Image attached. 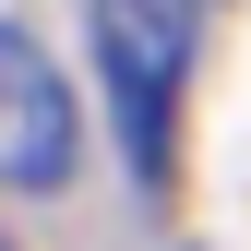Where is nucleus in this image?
I'll use <instances>...</instances> for the list:
<instances>
[{
	"mask_svg": "<svg viewBox=\"0 0 251 251\" xmlns=\"http://www.w3.org/2000/svg\"><path fill=\"white\" fill-rule=\"evenodd\" d=\"M0 251H12V239H0Z\"/></svg>",
	"mask_w": 251,
	"mask_h": 251,
	"instance_id": "nucleus-3",
	"label": "nucleus"
},
{
	"mask_svg": "<svg viewBox=\"0 0 251 251\" xmlns=\"http://www.w3.org/2000/svg\"><path fill=\"white\" fill-rule=\"evenodd\" d=\"M84 24H96V84H108L120 155L155 192L168 179V132H179V84L203 60V0H84Z\"/></svg>",
	"mask_w": 251,
	"mask_h": 251,
	"instance_id": "nucleus-1",
	"label": "nucleus"
},
{
	"mask_svg": "<svg viewBox=\"0 0 251 251\" xmlns=\"http://www.w3.org/2000/svg\"><path fill=\"white\" fill-rule=\"evenodd\" d=\"M84 168V108H72V72L0 24V192H72Z\"/></svg>",
	"mask_w": 251,
	"mask_h": 251,
	"instance_id": "nucleus-2",
	"label": "nucleus"
}]
</instances>
